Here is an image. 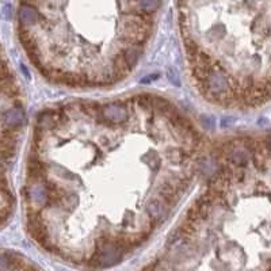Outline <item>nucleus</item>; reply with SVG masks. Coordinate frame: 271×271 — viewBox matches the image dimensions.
Masks as SVG:
<instances>
[{
    "label": "nucleus",
    "instance_id": "f257e3e1",
    "mask_svg": "<svg viewBox=\"0 0 271 271\" xmlns=\"http://www.w3.org/2000/svg\"><path fill=\"white\" fill-rule=\"evenodd\" d=\"M124 250L110 233H102L95 240V250L90 258H86V264L90 268H107L116 266L124 259Z\"/></svg>",
    "mask_w": 271,
    "mask_h": 271
},
{
    "label": "nucleus",
    "instance_id": "f03ea898",
    "mask_svg": "<svg viewBox=\"0 0 271 271\" xmlns=\"http://www.w3.org/2000/svg\"><path fill=\"white\" fill-rule=\"evenodd\" d=\"M96 121L104 128L120 126L129 121V109L125 102H113L102 106Z\"/></svg>",
    "mask_w": 271,
    "mask_h": 271
},
{
    "label": "nucleus",
    "instance_id": "7ed1b4c3",
    "mask_svg": "<svg viewBox=\"0 0 271 271\" xmlns=\"http://www.w3.org/2000/svg\"><path fill=\"white\" fill-rule=\"evenodd\" d=\"M22 195L29 203V207H33L35 210L47 207L50 201V194L47 191L45 182H27V185L22 189Z\"/></svg>",
    "mask_w": 271,
    "mask_h": 271
},
{
    "label": "nucleus",
    "instance_id": "20e7f679",
    "mask_svg": "<svg viewBox=\"0 0 271 271\" xmlns=\"http://www.w3.org/2000/svg\"><path fill=\"white\" fill-rule=\"evenodd\" d=\"M207 90L213 94L221 95L228 94L231 91V84H229V76L227 71L221 67H213V71L206 79Z\"/></svg>",
    "mask_w": 271,
    "mask_h": 271
},
{
    "label": "nucleus",
    "instance_id": "39448f33",
    "mask_svg": "<svg viewBox=\"0 0 271 271\" xmlns=\"http://www.w3.org/2000/svg\"><path fill=\"white\" fill-rule=\"evenodd\" d=\"M145 211L148 217L153 220L156 224L161 225L167 220L170 206L161 198H151L145 205Z\"/></svg>",
    "mask_w": 271,
    "mask_h": 271
},
{
    "label": "nucleus",
    "instance_id": "423d86ee",
    "mask_svg": "<svg viewBox=\"0 0 271 271\" xmlns=\"http://www.w3.org/2000/svg\"><path fill=\"white\" fill-rule=\"evenodd\" d=\"M227 159L235 168H245L251 160V153L244 146L236 144V140H233L232 149L227 153Z\"/></svg>",
    "mask_w": 271,
    "mask_h": 271
},
{
    "label": "nucleus",
    "instance_id": "0eeeda50",
    "mask_svg": "<svg viewBox=\"0 0 271 271\" xmlns=\"http://www.w3.org/2000/svg\"><path fill=\"white\" fill-rule=\"evenodd\" d=\"M59 118H60V110L46 109L38 114L35 126L43 132H52L55 129H59Z\"/></svg>",
    "mask_w": 271,
    "mask_h": 271
},
{
    "label": "nucleus",
    "instance_id": "6e6552de",
    "mask_svg": "<svg viewBox=\"0 0 271 271\" xmlns=\"http://www.w3.org/2000/svg\"><path fill=\"white\" fill-rule=\"evenodd\" d=\"M2 121H3V125L7 126V128L18 129V128H21L25 124L26 117H25L23 109L14 106V107L9 109L7 112H5V114L2 116Z\"/></svg>",
    "mask_w": 271,
    "mask_h": 271
},
{
    "label": "nucleus",
    "instance_id": "1a4fd4ad",
    "mask_svg": "<svg viewBox=\"0 0 271 271\" xmlns=\"http://www.w3.org/2000/svg\"><path fill=\"white\" fill-rule=\"evenodd\" d=\"M18 17H19V22L23 27L34 26L41 21V15L37 9L30 5H22L18 11Z\"/></svg>",
    "mask_w": 271,
    "mask_h": 271
},
{
    "label": "nucleus",
    "instance_id": "9d476101",
    "mask_svg": "<svg viewBox=\"0 0 271 271\" xmlns=\"http://www.w3.org/2000/svg\"><path fill=\"white\" fill-rule=\"evenodd\" d=\"M129 7L133 14L151 15L160 7V0H129Z\"/></svg>",
    "mask_w": 271,
    "mask_h": 271
},
{
    "label": "nucleus",
    "instance_id": "9b49d317",
    "mask_svg": "<svg viewBox=\"0 0 271 271\" xmlns=\"http://www.w3.org/2000/svg\"><path fill=\"white\" fill-rule=\"evenodd\" d=\"M118 52L122 53V56L125 59L130 68L133 69L137 65L140 57H141L142 52H144V47L141 45H128L125 47H120Z\"/></svg>",
    "mask_w": 271,
    "mask_h": 271
},
{
    "label": "nucleus",
    "instance_id": "f8f14e48",
    "mask_svg": "<svg viewBox=\"0 0 271 271\" xmlns=\"http://www.w3.org/2000/svg\"><path fill=\"white\" fill-rule=\"evenodd\" d=\"M112 67L113 71H114V75H116L117 79H118L120 82L122 79H125L126 76L132 72V68L128 65V63H126L121 52L117 53L116 56L112 59Z\"/></svg>",
    "mask_w": 271,
    "mask_h": 271
},
{
    "label": "nucleus",
    "instance_id": "ddd939ff",
    "mask_svg": "<svg viewBox=\"0 0 271 271\" xmlns=\"http://www.w3.org/2000/svg\"><path fill=\"white\" fill-rule=\"evenodd\" d=\"M157 194H159V198L163 199L170 207L174 206L179 201V197H181V194L178 193L177 190H174L172 187L166 185L164 182H161L159 187H157Z\"/></svg>",
    "mask_w": 271,
    "mask_h": 271
},
{
    "label": "nucleus",
    "instance_id": "4468645a",
    "mask_svg": "<svg viewBox=\"0 0 271 271\" xmlns=\"http://www.w3.org/2000/svg\"><path fill=\"white\" fill-rule=\"evenodd\" d=\"M80 106H82L83 113L91 117V118H94V120H96V117H98V114L100 113V109H102V106L98 102H91V100L90 102H82Z\"/></svg>",
    "mask_w": 271,
    "mask_h": 271
},
{
    "label": "nucleus",
    "instance_id": "2eb2a0df",
    "mask_svg": "<svg viewBox=\"0 0 271 271\" xmlns=\"http://www.w3.org/2000/svg\"><path fill=\"white\" fill-rule=\"evenodd\" d=\"M144 161H145L149 167L152 168V170H159L160 168V164H161V160H160V157L157 155H148L144 157Z\"/></svg>",
    "mask_w": 271,
    "mask_h": 271
},
{
    "label": "nucleus",
    "instance_id": "dca6fc26",
    "mask_svg": "<svg viewBox=\"0 0 271 271\" xmlns=\"http://www.w3.org/2000/svg\"><path fill=\"white\" fill-rule=\"evenodd\" d=\"M167 78L168 80H170V83L171 84H174V86H181V80H179V75H178L177 69L172 68V67H170V68L167 69Z\"/></svg>",
    "mask_w": 271,
    "mask_h": 271
},
{
    "label": "nucleus",
    "instance_id": "f3484780",
    "mask_svg": "<svg viewBox=\"0 0 271 271\" xmlns=\"http://www.w3.org/2000/svg\"><path fill=\"white\" fill-rule=\"evenodd\" d=\"M11 268V260L7 252H0V271H10Z\"/></svg>",
    "mask_w": 271,
    "mask_h": 271
},
{
    "label": "nucleus",
    "instance_id": "a211bd4d",
    "mask_svg": "<svg viewBox=\"0 0 271 271\" xmlns=\"http://www.w3.org/2000/svg\"><path fill=\"white\" fill-rule=\"evenodd\" d=\"M199 120H201V122H202V125L205 126V129L207 130H213L214 129V118L211 116H207V114H205V116H201L199 117Z\"/></svg>",
    "mask_w": 271,
    "mask_h": 271
},
{
    "label": "nucleus",
    "instance_id": "6ab92c4d",
    "mask_svg": "<svg viewBox=\"0 0 271 271\" xmlns=\"http://www.w3.org/2000/svg\"><path fill=\"white\" fill-rule=\"evenodd\" d=\"M151 266L153 271H168V267L167 264H166V262L160 260V259H157V260H156L153 264H151Z\"/></svg>",
    "mask_w": 271,
    "mask_h": 271
},
{
    "label": "nucleus",
    "instance_id": "aec40b11",
    "mask_svg": "<svg viewBox=\"0 0 271 271\" xmlns=\"http://www.w3.org/2000/svg\"><path fill=\"white\" fill-rule=\"evenodd\" d=\"M160 78L159 73H152V75H148V76H145V78L141 79V84H149V83L155 82V80H157V79Z\"/></svg>",
    "mask_w": 271,
    "mask_h": 271
},
{
    "label": "nucleus",
    "instance_id": "412c9836",
    "mask_svg": "<svg viewBox=\"0 0 271 271\" xmlns=\"http://www.w3.org/2000/svg\"><path fill=\"white\" fill-rule=\"evenodd\" d=\"M232 121H235V118H223V124H221V125L223 126H228V125H231V124H232Z\"/></svg>",
    "mask_w": 271,
    "mask_h": 271
},
{
    "label": "nucleus",
    "instance_id": "4be33fe9",
    "mask_svg": "<svg viewBox=\"0 0 271 271\" xmlns=\"http://www.w3.org/2000/svg\"><path fill=\"white\" fill-rule=\"evenodd\" d=\"M10 10H11V7H10V6H6L5 7V18L6 19H10V17H11V15H10V14H11V11H10Z\"/></svg>",
    "mask_w": 271,
    "mask_h": 271
},
{
    "label": "nucleus",
    "instance_id": "5701e85b",
    "mask_svg": "<svg viewBox=\"0 0 271 271\" xmlns=\"http://www.w3.org/2000/svg\"><path fill=\"white\" fill-rule=\"evenodd\" d=\"M264 141H266L267 146H268V148H270V151H271V133L268 134V136H267L266 140H264Z\"/></svg>",
    "mask_w": 271,
    "mask_h": 271
},
{
    "label": "nucleus",
    "instance_id": "b1692460",
    "mask_svg": "<svg viewBox=\"0 0 271 271\" xmlns=\"http://www.w3.org/2000/svg\"><path fill=\"white\" fill-rule=\"evenodd\" d=\"M22 71H23V73L26 75L27 79H30V73H29V71H27V68L25 67V65H22Z\"/></svg>",
    "mask_w": 271,
    "mask_h": 271
},
{
    "label": "nucleus",
    "instance_id": "393cba45",
    "mask_svg": "<svg viewBox=\"0 0 271 271\" xmlns=\"http://www.w3.org/2000/svg\"><path fill=\"white\" fill-rule=\"evenodd\" d=\"M268 271H271V263H270V267H268Z\"/></svg>",
    "mask_w": 271,
    "mask_h": 271
}]
</instances>
